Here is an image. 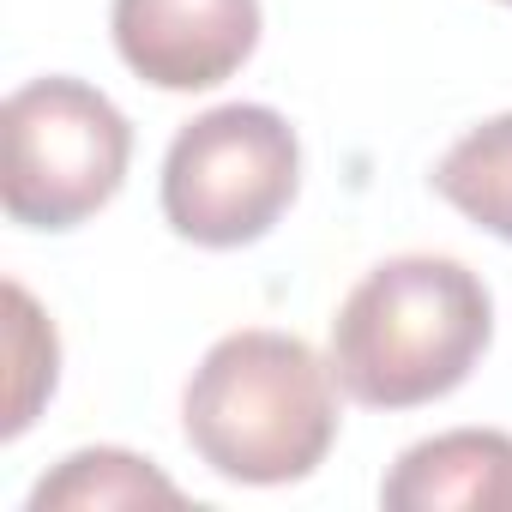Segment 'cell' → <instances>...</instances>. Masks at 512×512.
I'll return each mask as SVG.
<instances>
[{
  "instance_id": "obj_1",
  "label": "cell",
  "mask_w": 512,
  "mask_h": 512,
  "mask_svg": "<svg viewBox=\"0 0 512 512\" xmlns=\"http://www.w3.org/2000/svg\"><path fill=\"white\" fill-rule=\"evenodd\" d=\"M494 338L488 284L446 253L374 266L332 320V374L368 410H416L470 380Z\"/></svg>"
},
{
  "instance_id": "obj_2",
  "label": "cell",
  "mask_w": 512,
  "mask_h": 512,
  "mask_svg": "<svg viewBox=\"0 0 512 512\" xmlns=\"http://www.w3.org/2000/svg\"><path fill=\"white\" fill-rule=\"evenodd\" d=\"M181 428L229 482H302L338 440V374L290 332H229L193 368Z\"/></svg>"
},
{
  "instance_id": "obj_3",
  "label": "cell",
  "mask_w": 512,
  "mask_h": 512,
  "mask_svg": "<svg viewBox=\"0 0 512 512\" xmlns=\"http://www.w3.org/2000/svg\"><path fill=\"white\" fill-rule=\"evenodd\" d=\"M302 187L296 127L266 103H223L187 121L163 157V217L193 247L260 241Z\"/></svg>"
},
{
  "instance_id": "obj_4",
  "label": "cell",
  "mask_w": 512,
  "mask_h": 512,
  "mask_svg": "<svg viewBox=\"0 0 512 512\" xmlns=\"http://www.w3.org/2000/svg\"><path fill=\"white\" fill-rule=\"evenodd\" d=\"M7 127V217L25 229H73L97 217L133 157L127 115L85 79H31L0 109Z\"/></svg>"
},
{
  "instance_id": "obj_5",
  "label": "cell",
  "mask_w": 512,
  "mask_h": 512,
  "mask_svg": "<svg viewBox=\"0 0 512 512\" xmlns=\"http://www.w3.org/2000/svg\"><path fill=\"white\" fill-rule=\"evenodd\" d=\"M115 49L157 91H211L260 43V0H115Z\"/></svg>"
},
{
  "instance_id": "obj_6",
  "label": "cell",
  "mask_w": 512,
  "mask_h": 512,
  "mask_svg": "<svg viewBox=\"0 0 512 512\" xmlns=\"http://www.w3.org/2000/svg\"><path fill=\"white\" fill-rule=\"evenodd\" d=\"M392 512H512V434L452 428L416 440L380 482Z\"/></svg>"
},
{
  "instance_id": "obj_7",
  "label": "cell",
  "mask_w": 512,
  "mask_h": 512,
  "mask_svg": "<svg viewBox=\"0 0 512 512\" xmlns=\"http://www.w3.org/2000/svg\"><path fill=\"white\" fill-rule=\"evenodd\" d=\"M434 193L482 223L488 235L512 241V115L470 127L434 169Z\"/></svg>"
},
{
  "instance_id": "obj_8",
  "label": "cell",
  "mask_w": 512,
  "mask_h": 512,
  "mask_svg": "<svg viewBox=\"0 0 512 512\" xmlns=\"http://www.w3.org/2000/svg\"><path fill=\"white\" fill-rule=\"evenodd\" d=\"M145 500L175 506L181 488H175L163 470H151L145 458L115 452V446L73 452V458H61V464L31 488V512H61V506L91 512V506H145Z\"/></svg>"
},
{
  "instance_id": "obj_9",
  "label": "cell",
  "mask_w": 512,
  "mask_h": 512,
  "mask_svg": "<svg viewBox=\"0 0 512 512\" xmlns=\"http://www.w3.org/2000/svg\"><path fill=\"white\" fill-rule=\"evenodd\" d=\"M7 308H13V362H19V380H13V410H7V434H25L37 404L55 392V362H61V344H55V326L37 314V302L13 284L7 290Z\"/></svg>"
},
{
  "instance_id": "obj_10",
  "label": "cell",
  "mask_w": 512,
  "mask_h": 512,
  "mask_svg": "<svg viewBox=\"0 0 512 512\" xmlns=\"http://www.w3.org/2000/svg\"><path fill=\"white\" fill-rule=\"evenodd\" d=\"M506 7H512V0H506Z\"/></svg>"
}]
</instances>
